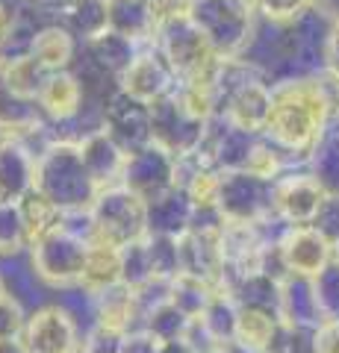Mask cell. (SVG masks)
Returning <instances> with one entry per match:
<instances>
[{
  "mask_svg": "<svg viewBox=\"0 0 339 353\" xmlns=\"http://www.w3.org/2000/svg\"><path fill=\"white\" fill-rule=\"evenodd\" d=\"M333 124H339V77L322 68L271 83V115L262 136L298 165H307L313 148Z\"/></svg>",
  "mask_w": 339,
  "mask_h": 353,
  "instance_id": "cell-1",
  "label": "cell"
},
{
  "mask_svg": "<svg viewBox=\"0 0 339 353\" xmlns=\"http://www.w3.org/2000/svg\"><path fill=\"white\" fill-rule=\"evenodd\" d=\"M45 197H50L62 212L71 209H92L101 185L86 168L77 141L57 139L36 162V185Z\"/></svg>",
  "mask_w": 339,
  "mask_h": 353,
  "instance_id": "cell-2",
  "label": "cell"
},
{
  "mask_svg": "<svg viewBox=\"0 0 339 353\" xmlns=\"http://www.w3.org/2000/svg\"><path fill=\"white\" fill-rule=\"evenodd\" d=\"M189 18L222 59L245 57L260 30V15L251 0H195Z\"/></svg>",
  "mask_w": 339,
  "mask_h": 353,
  "instance_id": "cell-3",
  "label": "cell"
},
{
  "mask_svg": "<svg viewBox=\"0 0 339 353\" xmlns=\"http://www.w3.org/2000/svg\"><path fill=\"white\" fill-rule=\"evenodd\" d=\"M151 44L166 57L177 83L213 80L218 62H222V57L210 48L206 36L195 27V21L189 15H180L168 21V24H162Z\"/></svg>",
  "mask_w": 339,
  "mask_h": 353,
  "instance_id": "cell-4",
  "label": "cell"
},
{
  "mask_svg": "<svg viewBox=\"0 0 339 353\" xmlns=\"http://www.w3.org/2000/svg\"><path fill=\"white\" fill-rule=\"evenodd\" d=\"M95 241L124 248L148 236V201L127 185H106L92 203Z\"/></svg>",
  "mask_w": 339,
  "mask_h": 353,
  "instance_id": "cell-5",
  "label": "cell"
},
{
  "mask_svg": "<svg viewBox=\"0 0 339 353\" xmlns=\"http://www.w3.org/2000/svg\"><path fill=\"white\" fill-rule=\"evenodd\" d=\"M27 253H30V265L36 271V277L45 285H53V289L62 292V289L80 285L89 241L71 236L68 230L59 227L53 233H48L45 239L32 241Z\"/></svg>",
  "mask_w": 339,
  "mask_h": 353,
  "instance_id": "cell-6",
  "label": "cell"
},
{
  "mask_svg": "<svg viewBox=\"0 0 339 353\" xmlns=\"http://www.w3.org/2000/svg\"><path fill=\"white\" fill-rule=\"evenodd\" d=\"M271 194H275V183L260 180L251 171H222L215 209L231 224H260L262 227L269 221H275Z\"/></svg>",
  "mask_w": 339,
  "mask_h": 353,
  "instance_id": "cell-7",
  "label": "cell"
},
{
  "mask_svg": "<svg viewBox=\"0 0 339 353\" xmlns=\"http://www.w3.org/2000/svg\"><path fill=\"white\" fill-rule=\"evenodd\" d=\"M210 121L195 118L189 109L180 103L177 88L171 94H166L162 101L151 103V141H157L166 150H171L174 157H189L198 153Z\"/></svg>",
  "mask_w": 339,
  "mask_h": 353,
  "instance_id": "cell-8",
  "label": "cell"
},
{
  "mask_svg": "<svg viewBox=\"0 0 339 353\" xmlns=\"http://www.w3.org/2000/svg\"><path fill=\"white\" fill-rule=\"evenodd\" d=\"M325 185L304 168H292L289 174H283L275 183V194H271V209L275 218L283 227H301V224H313L316 212L325 201Z\"/></svg>",
  "mask_w": 339,
  "mask_h": 353,
  "instance_id": "cell-9",
  "label": "cell"
},
{
  "mask_svg": "<svg viewBox=\"0 0 339 353\" xmlns=\"http://www.w3.org/2000/svg\"><path fill=\"white\" fill-rule=\"evenodd\" d=\"M30 353H74L80 347V321L62 303L36 306L27 315L24 336Z\"/></svg>",
  "mask_w": 339,
  "mask_h": 353,
  "instance_id": "cell-10",
  "label": "cell"
},
{
  "mask_svg": "<svg viewBox=\"0 0 339 353\" xmlns=\"http://www.w3.org/2000/svg\"><path fill=\"white\" fill-rule=\"evenodd\" d=\"M101 127L124 153L145 148L151 141V103H142L115 88L101 106Z\"/></svg>",
  "mask_w": 339,
  "mask_h": 353,
  "instance_id": "cell-11",
  "label": "cell"
},
{
  "mask_svg": "<svg viewBox=\"0 0 339 353\" xmlns=\"http://www.w3.org/2000/svg\"><path fill=\"white\" fill-rule=\"evenodd\" d=\"M174 171H177V157H174L171 150H166L162 145H157V141H148L145 148L127 153L122 185L133 189L136 194H142L148 201V197L171 189Z\"/></svg>",
  "mask_w": 339,
  "mask_h": 353,
  "instance_id": "cell-12",
  "label": "cell"
},
{
  "mask_svg": "<svg viewBox=\"0 0 339 353\" xmlns=\"http://www.w3.org/2000/svg\"><path fill=\"white\" fill-rule=\"evenodd\" d=\"M278 253L287 274L298 277H316L325 265L333 262V245L310 224L283 227L278 236Z\"/></svg>",
  "mask_w": 339,
  "mask_h": 353,
  "instance_id": "cell-13",
  "label": "cell"
},
{
  "mask_svg": "<svg viewBox=\"0 0 339 353\" xmlns=\"http://www.w3.org/2000/svg\"><path fill=\"white\" fill-rule=\"evenodd\" d=\"M118 88L142 103H157L177 88V77H174L171 65L166 62V57H162L154 44H145V48L139 50V57L133 59V65L122 74Z\"/></svg>",
  "mask_w": 339,
  "mask_h": 353,
  "instance_id": "cell-14",
  "label": "cell"
},
{
  "mask_svg": "<svg viewBox=\"0 0 339 353\" xmlns=\"http://www.w3.org/2000/svg\"><path fill=\"white\" fill-rule=\"evenodd\" d=\"M86 101H89V94H86L80 77L74 71H53V74H48L45 85H41V92L36 97L41 118L50 121V124H57V127L74 124V121L83 115Z\"/></svg>",
  "mask_w": 339,
  "mask_h": 353,
  "instance_id": "cell-15",
  "label": "cell"
},
{
  "mask_svg": "<svg viewBox=\"0 0 339 353\" xmlns=\"http://www.w3.org/2000/svg\"><path fill=\"white\" fill-rule=\"evenodd\" d=\"M180 245V274H192L213 285L224 280V256L218 245V230H189L177 239Z\"/></svg>",
  "mask_w": 339,
  "mask_h": 353,
  "instance_id": "cell-16",
  "label": "cell"
},
{
  "mask_svg": "<svg viewBox=\"0 0 339 353\" xmlns=\"http://www.w3.org/2000/svg\"><path fill=\"white\" fill-rule=\"evenodd\" d=\"M142 48H145V44H139L136 39H130V36H124V32L109 27V30L101 32V36H95V39L80 44V57L89 65H95L101 74L113 77V80L118 83L122 74L133 65V59L139 57Z\"/></svg>",
  "mask_w": 339,
  "mask_h": 353,
  "instance_id": "cell-17",
  "label": "cell"
},
{
  "mask_svg": "<svg viewBox=\"0 0 339 353\" xmlns=\"http://www.w3.org/2000/svg\"><path fill=\"white\" fill-rule=\"evenodd\" d=\"M77 148H80L86 168H89V174L95 176V183L101 185V189L122 183L127 153L115 145V139L109 136L104 127H92L89 132L77 136Z\"/></svg>",
  "mask_w": 339,
  "mask_h": 353,
  "instance_id": "cell-18",
  "label": "cell"
},
{
  "mask_svg": "<svg viewBox=\"0 0 339 353\" xmlns=\"http://www.w3.org/2000/svg\"><path fill=\"white\" fill-rule=\"evenodd\" d=\"M195 221V203L180 185L148 197V236H171L180 239L192 230Z\"/></svg>",
  "mask_w": 339,
  "mask_h": 353,
  "instance_id": "cell-19",
  "label": "cell"
},
{
  "mask_svg": "<svg viewBox=\"0 0 339 353\" xmlns=\"http://www.w3.org/2000/svg\"><path fill=\"white\" fill-rule=\"evenodd\" d=\"M269 115H271V80L269 77H260V80L248 83L245 88H239L222 109L224 121H231L239 130L254 132V136L266 132Z\"/></svg>",
  "mask_w": 339,
  "mask_h": 353,
  "instance_id": "cell-20",
  "label": "cell"
},
{
  "mask_svg": "<svg viewBox=\"0 0 339 353\" xmlns=\"http://www.w3.org/2000/svg\"><path fill=\"white\" fill-rule=\"evenodd\" d=\"M92 324H104L118 333H127L142 324V309L136 289L127 283H115L109 289L92 294Z\"/></svg>",
  "mask_w": 339,
  "mask_h": 353,
  "instance_id": "cell-21",
  "label": "cell"
},
{
  "mask_svg": "<svg viewBox=\"0 0 339 353\" xmlns=\"http://www.w3.org/2000/svg\"><path fill=\"white\" fill-rule=\"evenodd\" d=\"M36 185V157L18 139H0V201H21Z\"/></svg>",
  "mask_w": 339,
  "mask_h": 353,
  "instance_id": "cell-22",
  "label": "cell"
},
{
  "mask_svg": "<svg viewBox=\"0 0 339 353\" xmlns=\"http://www.w3.org/2000/svg\"><path fill=\"white\" fill-rule=\"evenodd\" d=\"M280 321L295 324V327H310L316 330L325 318L316 303V292H313V277H298L289 274L287 280H280V306H278Z\"/></svg>",
  "mask_w": 339,
  "mask_h": 353,
  "instance_id": "cell-23",
  "label": "cell"
},
{
  "mask_svg": "<svg viewBox=\"0 0 339 353\" xmlns=\"http://www.w3.org/2000/svg\"><path fill=\"white\" fill-rule=\"evenodd\" d=\"M80 53V41L74 39V32L59 21V24H50L45 30L36 32L32 39V57L41 62L45 71H71L74 62H77Z\"/></svg>",
  "mask_w": 339,
  "mask_h": 353,
  "instance_id": "cell-24",
  "label": "cell"
},
{
  "mask_svg": "<svg viewBox=\"0 0 339 353\" xmlns=\"http://www.w3.org/2000/svg\"><path fill=\"white\" fill-rule=\"evenodd\" d=\"M222 285L233 294V301L242 309H266L278 315L280 306V280L269 277L266 271H251L239 277H224Z\"/></svg>",
  "mask_w": 339,
  "mask_h": 353,
  "instance_id": "cell-25",
  "label": "cell"
},
{
  "mask_svg": "<svg viewBox=\"0 0 339 353\" xmlns=\"http://www.w3.org/2000/svg\"><path fill=\"white\" fill-rule=\"evenodd\" d=\"M41 121L45 118L39 112V103L32 97L18 94L0 74V139H18L27 130L39 127Z\"/></svg>",
  "mask_w": 339,
  "mask_h": 353,
  "instance_id": "cell-26",
  "label": "cell"
},
{
  "mask_svg": "<svg viewBox=\"0 0 339 353\" xmlns=\"http://www.w3.org/2000/svg\"><path fill=\"white\" fill-rule=\"evenodd\" d=\"M236 318H239V303L233 301V294L227 292L224 285H218L213 301L206 303V309L198 318H195V324L204 330L206 339H210L215 347H233Z\"/></svg>",
  "mask_w": 339,
  "mask_h": 353,
  "instance_id": "cell-27",
  "label": "cell"
},
{
  "mask_svg": "<svg viewBox=\"0 0 339 353\" xmlns=\"http://www.w3.org/2000/svg\"><path fill=\"white\" fill-rule=\"evenodd\" d=\"M280 315L266 312V309H242L239 306L233 347L242 353H266L278 336Z\"/></svg>",
  "mask_w": 339,
  "mask_h": 353,
  "instance_id": "cell-28",
  "label": "cell"
},
{
  "mask_svg": "<svg viewBox=\"0 0 339 353\" xmlns=\"http://www.w3.org/2000/svg\"><path fill=\"white\" fill-rule=\"evenodd\" d=\"M115 283H122V248L104 245V241H92L89 253H86L80 289H86L89 294H97Z\"/></svg>",
  "mask_w": 339,
  "mask_h": 353,
  "instance_id": "cell-29",
  "label": "cell"
},
{
  "mask_svg": "<svg viewBox=\"0 0 339 353\" xmlns=\"http://www.w3.org/2000/svg\"><path fill=\"white\" fill-rule=\"evenodd\" d=\"M109 27L136 39L139 44H151L157 36L148 0H109Z\"/></svg>",
  "mask_w": 339,
  "mask_h": 353,
  "instance_id": "cell-30",
  "label": "cell"
},
{
  "mask_svg": "<svg viewBox=\"0 0 339 353\" xmlns=\"http://www.w3.org/2000/svg\"><path fill=\"white\" fill-rule=\"evenodd\" d=\"M62 24L80 44L109 30V0H74L62 12Z\"/></svg>",
  "mask_w": 339,
  "mask_h": 353,
  "instance_id": "cell-31",
  "label": "cell"
},
{
  "mask_svg": "<svg viewBox=\"0 0 339 353\" xmlns=\"http://www.w3.org/2000/svg\"><path fill=\"white\" fill-rule=\"evenodd\" d=\"M21 212H24V224H27V236H30V245L39 239H45L48 233H53V230L62 227V209L50 201V197H45L39 189L27 192L24 197H21Z\"/></svg>",
  "mask_w": 339,
  "mask_h": 353,
  "instance_id": "cell-32",
  "label": "cell"
},
{
  "mask_svg": "<svg viewBox=\"0 0 339 353\" xmlns=\"http://www.w3.org/2000/svg\"><path fill=\"white\" fill-rule=\"evenodd\" d=\"M307 171L325 185V192L339 194V124L319 139V145L313 148L307 159Z\"/></svg>",
  "mask_w": 339,
  "mask_h": 353,
  "instance_id": "cell-33",
  "label": "cell"
},
{
  "mask_svg": "<svg viewBox=\"0 0 339 353\" xmlns=\"http://www.w3.org/2000/svg\"><path fill=\"white\" fill-rule=\"evenodd\" d=\"M292 168H304V165H298L292 157L283 148H278L275 141H269L266 136L257 139L254 145V153H251L248 159V168L254 176H260V180H269V183H278L283 174H289Z\"/></svg>",
  "mask_w": 339,
  "mask_h": 353,
  "instance_id": "cell-34",
  "label": "cell"
},
{
  "mask_svg": "<svg viewBox=\"0 0 339 353\" xmlns=\"http://www.w3.org/2000/svg\"><path fill=\"white\" fill-rule=\"evenodd\" d=\"M218 285L213 283H206L201 277H192V274H177V277L171 280V289H168V301L180 309V312H186L195 321L206 303L213 301V294H215Z\"/></svg>",
  "mask_w": 339,
  "mask_h": 353,
  "instance_id": "cell-35",
  "label": "cell"
},
{
  "mask_svg": "<svg viewBox=\"0 0 339 353\" xmlns=\"http://www.w3.org/2000/svg\"><path fill=\"white\" fill-rule=\"evenodd\" d=\"M139 327H145L148 333L157 336L159 341H174V339H186V333H189V327H192V318L180 312L171 301H162L157 306H151L148 312H142Z\"/></svg>",
  "mask_w": 339,
  "mask_h": 353,
  "instance_id": "cell-36",
  "label": "cell"
},
{
  "mask_svg": "<svg viewBox=\"0 0 339 353\" xmlns=\"http://www.w3.org/2000/svg\"><path fill=\"white\" fill-rule=\"evenodd\" d=\"M30 250V236L18 201H0V256H18Z\"/></svg>",
  "mask_w": 339,
  "mask_h": 353,
  "instance_id": "cell-37",
  "label": "cell"
},
{
  "mask_svg": "<svg viewBox=\"0 0 339 353\" xmlns=\"http://www.w3.org/2000/svg\"><path fill=\"white\" fill-rule=\"evenodd\" d=\"M148 280H154V262H151V248L145 236L122 248V283H127L130 289H139Z\"/></svg>",
  "mask_w": 339,
  "mask_h": 353,
  "instance_id": "cell-38",
  "label": "cell"
},
{
  "mask_svg": "<svg viewBox=\"0 0 339 353\" xmlns=\"http://www.w3.org/2000/svg\"><path fill=\"white\" fill-rule=\"evenodd\" d=\"M0 74L6 77V83L12 85L18 94L32 97V101H36L39 92H41V85H45V80H48V74H50V71L41 68V62H39V59L30 53V57L18 59V62H12V65H6V68H0Z\"/></svg>",
  "mask_w": 339,
  "mask_h": 353,
  "instance_id": "cell-39",
  "label": "cell"
},
{
  "mask_svg": "<svg viewBox=\"0 0 339 353\" xmlns=\"http://www.w3.org/2000/svg\"><path fill=\"white\" fill-rule=\"evenodd\" d=\"M313 292H316V303H319V312L325 321L339 318V262L336 259L331 265H325L313 277Z\"/></svg>",
  "mask_w": 339,
  "mask_h": 353,
  "instance_id": "cell-40",
  "label": "cell"
},
{
  "mask_svg": "<svg viewBox=\"0 0 339 353\" xmlns=\"http://www.w3.org/2000/svg\"><path fill=\"white\" fill-rule=\"evenodd\" d=\"M151 262H154V277L174 280L180 274V245L171 236H148Z\"/></svg>",
  "mask_w": 339,
  "mask_h": 353,
  "instance_id": "cell-41",
  "label": "cell"
},
{
  "mask_svg": "<svg viewBox=\"0 0 339 353\" xmlns=\"http://www.w3.org/2000/svg\"><path fill=\"white\" fill-rule=\"evenodd\" d=\"M3 274V283H6V294H12L15 301L21 303H30L39 297V277L32 271V265H15V268H0Z\"/></svg>",
  "mask_w": 339,
  "mask_h": 353,
  "instance_id": "cell-42",
  "label": "cell"
},
{
  "mask_svg": "<svg viewBox=\"0 0 339 353\" xmlns=\"http://www.w3.org/2000/svg\"><path fill=\"white\" fill-rule=\"evenodd\" d=\"M266 353H313V330L280 321L278 336Z\"/></svg>",
  "mask_w": 339,
  "mask_h": 353,
  "instance_id": "cell-43",
  "label": "cell"
},
{
  "mask_svg": "<svg viewBox=\"0 0 339 353\" xmlns=\"http://www.w3.org/2000/svg\"><path fill=\"white\" fill-rule=\"evenodd\" d=\"M257 9L260 21L269 24H289L292 18H298L304 9L310 6V0H251Z\"/></svg>",
  "mask_w": 339,
  "mask_h": 353,
  "instance_id": "cell-44",
  "label": "cell"
},
{
  "mask_svg": "<svg viewBox=\"0 0 339 353\" xmlns=\"http://www.w3.org/2000/svg\"><path fill=\"white\" fill-rule=\"evenodd\" d=\"M27 309L21 301H15L12 294H3L0 297V339H18L24 336V327H27Z\"/></svg>",
  "mask_w": 339,
  "mask_h": 353,
  "instance_id": "cell-45",
  "label": "cell"
},
{
  "mask_svg": "<svg viewBox=\"0 0 339 353\" xmlns=\"http://www.w3.org/2000/svg\"><path fill=\"white\" fill-rule=\"evenodd\" d=\"M122 341H124V333H118V330H109L104 324H89V330L83 333L80 347L86 353H122Z\"/></svg>",
  "mask_w": 339,
  "mask_h": 353,
  "instance_id": "cell-46",
  "label": "cell"
},
{
  "mask_svg": "<svg viewBox=\"0 0 339 353\" xmlns=\"http://www.w3.org/2000/svg\"><path fill=\"white\" fill-rule=\"evenodd\" d=\"M310 227H316L331 245H336L339 241V194H333V192L325 194V201H322L319 212H316Z\"/></svg>",
  "mask_w": 339,
  "mask_h": 353,
  "instance_id": "cell-47",
  "label": "cell"
},
{
  "mask_svg": "<svg viewBox=\"0 0 339 353\" xmlns=\"http://www.w3.org/2000/svg\"><path fill=\"white\" fill-rule=\"evenodd\" d=\"M189 0H148V9H151V18H154L157 30L168 21L180 18V15H189Z\"/></svg>",
  "mask_w": 339,
  "mask_h": 353,
  "instance_id": "cell-48",
  "label": "cell"
},
{
  "mask_svg": "<svg viewBox=\"0 0 339 353\" xmlns=\"http://www.w3.org/2000/svg\"><path fill=\"white\" fill-rule=\"evenodd\" d=\"M122 353H159V339L151 336L145 327H133L124 333Z\"/></svg>",
  "mask_w": 339,
  "mask_h": 353,
  "instance_id": "cell-49",
  "label": "cell"
},
{
  "mask_svg": "<svg viewBox=\"0 0 339 353\" xmlns=\"http://www.w3.org/2000/svg\"><path fill=\"white\" fill-rule=\"evenodd\" d=\"M313 353H339V318L313 330Z\"/></svg>",
  "mask_w": 339,
  "mask_h": 353,
  "instance_id": "cell-50",
  "label": "cell"
},
{
  "mask_svg": "<svg viewBox=\"0 0 339 353\" xmlns=\"http://www.w3.org/2000/svg\"><path fill=\"white\" fill-rule=\"evenodd\" d=\"M322 68H325V71H331L333 77H339V18L333 21L331 32H327L325 53H322Z\"/></svg>",
  "mask_w": 339,
  "mask_h": 353,
  "instance_id": "cell-51",
  "label": "cell"
},
{
  "mask_svg": "<svg viewBox=\"0 0 339 353\" xmlns=\"http://www.w3.org/2000/svg\"><path fill=\"white\" fill-rule=\"evenodd\" d=\"M15 27V9H12V0H0V44L6 41V36L12 32Z\"/></svg>",
  "mask_w": 339,
  "mask_h": 353,
  "instance_id": "cell-52",
  "label": "cell"
},
{
  "mask_svg": "<svg viewBox=\"0 0 339 353\" xmlns=\"http://www.w3.org/2000/svg\"><path fill=\"white\" fill-rule=\"evenodd\" d=\"M159 353H198L192 347L189 339H174V341H159Z\"/></svg>",
  "mask_w": 339,
  "mask_h": 353,
  "instance_id": "cell-53",
  "label": "cell"
},
{
  "mask_svg": "<svg viewBox=\"0 0 339 353\" xmlns=\"http://www.w3.org/2000/svg\"><path fill=\"white\" fill-rule=\"evenodd\" d=\"M0 353H30L24 339H0Z\"/></svg>",
  "mask_w": 339,
  "mask_h": 353,
  "instance_id": "cell-54",
  "label": "cell"
},
{
  "mask_svg": "<svg viewBox=\"0 0 339 353\" xmlns=\"http://www.w3.org/2000/svg\"><path fill=\"white\" fill-rule=\"evenodd\" d=\"M310 6H316L319 12H325L327 18H339V0H310Z\"/></svg>",
  "mask_w": 339,
  "mask_h": 353,
  "instance_id": "cell-55",
  "label": "cell"
},
{
  "mask_svg": "<svg viewBox=\"0 0 339 353\" xmlns=\"http://www.w3.org/2000/svg\"><path fill=\"white\" fill-rule=\"evenodd\" d=\"M45 3L57 9V12H59V18H62V12H65V9H68V6L74 3V0H45Z\"/></svg>",
  "mask_w": 339,
  "mask_h": 353,
  "instance_id": "cell-56",
  "label": "cell"
},
{
  "mask_svg": "<svg viewBox=\"0 0 339 353\" xmlns=\"http://www.w3.org/2000/svg\"><path fill=\"white\" fill-rule=\"evenodd\" d=\"M204 353H233L231 347H210V350H204Z\"/></svg>",
  "mask_w": 339,
  "mask_h": 353,
  "instance_id": "cell-57",
  "label": "cell"
},
{
  "mask_svg": "<svg viewBox=\"0 0 339 353\" xmlns=\"http://www.w3.org/2000/svg\"><path fill=\"white\" fill-rule=\"evenodd\" d=\"M6 294V283H3V274H0V297Z\"/></svg>",
  "mask_w": 339,
  "mask_h": 353,
  "instance_id": "cell-58",
  "label": "cell"
},
{
  "mask_svg": "<svg viewBox=\"0 0 339 353\" xmlns=\"http://www.w3.org/2000/svg\"><path fill=\"white\" fill-rule=\"evenodd\" d=\"M333 259L339 262V241H336V245H333Z\"/></svg>",
  "mask_w": 339,
  "mask_h": 353,
  "instance_id": "cell-59",
  "label": "cell"
},
{
  "mask_svg": "<svg viewBox=\"0 0 339 353\" xmlns=\"http://www.w3.org/2000/svg\"><path fill=\"white\" fill-rule=\"evenodd\" d=\"M189 3H195V0H189Z\"/></svg>",
  "mask_w": 339,
  "mask_h": 353,
  "instance_id": "cell-60",
  "label": "cell"
}]
</instances>
